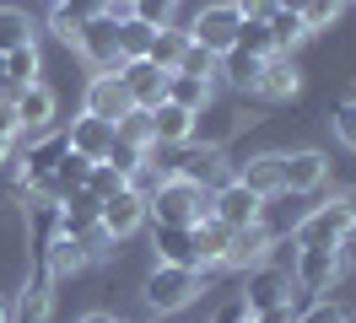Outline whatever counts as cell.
Here are the masks:
<instances>
[{
	"label": "cell",
	"instance_id": "34",
	"mask_svg": "<svg viewBox=\"0 0 356 323\" xmlns=\"http://www.w3.org/2000/svg\"><path fill=\"white\" fill-rule=\"evenodd\" d=\"M340 11H346V0H302V22H308V33L334 27V22H340Z\"/></svg>",
	"mask_w": 356,
	"mask_h": 323
},
{
	"label": "cell",
	"instance_id": "33",
	"mask_svg": "<svg viewBox=\"0 0 356 323\" xmlns=\"http://www.w3.org/2000/svg\"><path fill=\"white\" fill-rule=\"evenodd\" d=\"M81 189H92L97 199H113V194L124 189V172L113 167V162H92V172H87V183Z\"/></svg>",
	"mask_w": 356,
	"mask_h": 323
},
{
	"label": "cell",
	"instance_id": "3",
	"mask_svg": "<svg viewBox=\"0 0 356 323\" xmlns=\"http://www.w3.org/2000/svg\"><path fill=\"white\" fill-rule=\"evenodd\" d=\"M200 285H205V270H184V264H156L146 275V307L152 313H184L200 301Z\"/></svg>",
	"mask_w": 356,
	"mask_h": 323
},
{
	"label": "cell",
	"instance_id": "41",
	"mask_svg": "<svg viewBox=\"0 0 356 323\" xmlns=\"http://www.w3.org/2000/svg\"><path fill=\"white\" fill-rule=\"evenodd\" d=\"M54 6H65L76 22H92V17H108V6H113V0H54Z\"/></svg>",
	"mask_w": 356,
	"mask_h": 323
},
{
	"label": "cell",
	"instance_id": "49",
	"mask_svg": "<svg viewBox=\"0 0 356 323\" xmlns=\"http://www.w3.org/2000/svg\"><path fill=\"white\" fill-rule=\"evenodd\" d=\"M0 323H11V307H6V297H0Z\"/></svg>",
	"mask_w": 356,
	"mask_h": 323
},
{
	"label": "cell",
	"instance_id": "7",
	"mask_svg": "<svg viewBox=\"0 0 356 323\" xmlns=\"http://www.w3.org/2000/svg\"><path fill=\"white\" fill-rule=\"evenodd\" d=\"M238 27H243L238 6H232V0H216V6H205L200 17L189 22V38L200 43V49H211V54H227V49H238Z\"/></svg>",
	"mask_w": 356,
	"mask_h": 323
},
{
	"label": "cell",
	"instance_id": "25",
	"mask_svg": "<svg viewBox=\"0 0 356 323\" xmlns=\"http://www.w3.org/2000/svg\"><path fill=\"white\" fill-rule=\"evenodd\" d=\"M168 103L189 108V113H205L211 108V81H200V76H168Z\"/></svg>",
	"mask_w": 356,
	"mask_h": 323
},
{
	"label": "cell",
	"instance_id": "44",
	"mask_svg": "<svg viewBox=\"0 0 356 323\" xmlns=\"http://www.w3.org/2000/svg\"><path fill=\"white\" fill-rule=\"evenodd\" d=\"M254 323H297V307L281 301V307H265V313H254Z\"/></svg>",
	"mask_w": 356,
	"mask_h": 323
},
{
	"label": "cell",
	"instance_id": "39",
	"mask_svg": "<svg viewBox=\"0 0 356 323\" xmlns=\"http://www.w3.org/2000/svg\"><path fill=\"white\" fill-rule=\"evenodd\" d=\"M49 33H54L60 43H70V49H76V38H81V22L70 17L65 6H54V11H49Z\"/></svg>",
	"mask_w": 356,
	"mask_h": 323
},
{
	"label": "cell",
	"instance_id": "52",
	"mask_svg": "<svg viewBox=\"0 0 356 323\" xmlns=\"http://www.w3.org/2000/svg\"><path fill=\"white\" fill-rule=\"evenodd\" d=\"M119 6H130V0H119Z\"/></svg>",
	"mask_w": 356,
	"mask_h": 323
},
{
	"label": "cell",
	"instance_id": "13",
	"mask_svg": "<svg viewBox=\"0 0 356 323\" xmlns=\"http://www.w3.org/2000/svg\"><path fill=\"white\" fill-rule=\"evenodd\" d=\"M265 103H286V97H297L302 92V65L291 60V54H270L265 65H259V86H254Z\"/></svg>",
	"mask_w": 356,
	"mask_h": 323
},
{
	"label": "cell",
	"instance_id": "11",
	"mask_svg": "<svg viewBox=\"0 0 356 323\" xmlns=\"http://www.w3.org/2000/svg\"><path fill=\"white\" fill-rule=\"evenodd\" d=\"M130 86L119 81V76H92L87 92H81V113H92V119H108V124H119L124 113H130Z\"/></svg>",
	"mask_w": 356,
	"mask_h": 323
},
{
	"label": "cell",
	"instance_id": "38",
	"mask_svg": "<svg viewBox=\"0 0 356 323\" xmlns=\"http://www.w3.org/2000/svg\"><path fill=\"white\" fill-rule=\"evenodd\" d=\"M334 135H340V146L356 151V92H351L340 108H334Z\"/></svg>",
	"mask_w": 356,
	"mask_h": 323
},
{
	"label": "cell",
	"instance_id": "4",
	"mask_svg": "<svg viewBox=\"0 0 356 323\" xmlns=\"http://www.w3.org/2000/svg\"><path fill=\"white\" fill-rule=\"evenodd\" d=\"M291 248H297V242H291ZM286 270H291V285L313 301V297H324V291H334V280H340L346 264H340V248H297Z\"/></svg>",
	"mask_w": 356,
	"mask_h": 323
},
{
	"label": "cell",
	"instance_id": "22",
	"mask_svg": "<svg viewBox=\"0 0 356 323\" xmlns=\"http://www.w3.org/2000/svg\"><path fill=\"white\" fill-rule=\"evenodd\" d=\"M265 33H270V49H275V54H291V49H297L302 38H313L308 22L297 17V11H281V6H275V11L265 17Z\"/></svg>",
	"mask_w": 356,
	"mask_h": 323
},
{
	"label": "cell",
	"instance_id": "26",
	"mask_svg": "<svg viewBox=\"0 0 356 323\" xmlns=\"http://www.w3.org/2000/svg\"><path fill=\"white\" fill-rule=\"evenodd\" d=\"M168 178H173V167H168V162H162V156H156V146H146V156H140V167H135L130 178H124V183H130L135 194H146V199H152V194L162 189V183H168Z\"/></svg>",
	"mask_w": 356,
	"mask_h": 323
},
{
	"label": "cell",
	"instance_id": "8",
	"mask_svg": "<svg viewBox=\"0 0 356 323\" xmlns=\"http://www.w3.org/2000/svg\"><path fill=\"white\" fill-rule=\"evenodd\" d=\"M297 297V285H291V270L286 264H254L243 280V307L248 313H265V307H281V301Z\"/></svg>",
	"mask_w": 356,
	"mask_h": 323
},
{
	"label": "cell",
	"instance_id": "10",
	"mask_svg": "<svg viewBox=\"0 0 356 323\" xmlns=\"http://www.w3.org/2000/svg\"><path fill=\"white\" fill-rule=\"evenodd\" d=\"M330 178V156L324 151H286L281 156V194H313Z\"/></svg>",
	"mask_w": 356,
	"mask_h": 323
},
{
	"label": "cell",
	"instance_id": "45",
	"mask_svg": "<svg viewBox=\"0 0 356 323\" xmlns=\"http://www.w3.org/2000/svg\"><path fill=\"white\" fill-rule=\"evenodd\" d=\"M340 264H351V270H356V232L340 242Z\"/></svg>",
	"mask_w": 356,
	"mask_h": 323
},
{
	"label": "cell",
	"instance_id": "1",
	"mask_svg": "<svg viewBox=\"0 0 356 323\" xmlns=\"http://www.w3.org/2000/svg\"><path fill=\"white\" fill-rule=\"evenodd\" d=\"M351 232H356V194H330L324 205H313V210L297 221L291 242H297V248H340Z\"/></svg>",
	"mask_w": 356,
	"mask_h": 323
},
{
	"label": "cell",
	"instance_id": "43",
	"mask_svg": "<svg viewBox=\"0 0 356 323\" xmlns=\"http://www.w3.org/2000/svg\"><path fill=\"white\" fill-rule=\"evenodd\" d=\"M232 6H238V17H243V22H265L270 11H275V0H232Z\"/></svg>",
	"mask_w": 356,
	"mask_h": 323
},
{
	"label": "cell",
	"instance_id": "5",
	"mask_svg": "<svg viewBox=\"0 0 356 323\" xmlns=\"http://www.w3.org/2000/svg\"><path fill=\"white\" fill-rule=\"evenodd\" d=\"M76 54H81L97 76H119V70H124V54H119V17H92V22H81Z\"/></svg>",
	"mask_w": 356,
	"mask_h": 323
},
{
	"label": "cell",
	"instance_id": "18",
	"mask_svg": "<svg viewBox=\"0 0 356 323\" xmlns=\"http://www.w3.org/2000/svg\"><path fill=\"white\" fill-rule=\"evenodd\" d=\"M189 242H195V258H200V270H216V264H227V242H232V226H222L216 215H200V221L189 226Z\"/></svg>",
	"mask_w": 356,
	"mask_h": 323
},
{
	"label": "cell",
	"instance_id": "14",
	"mask_svg": "<svg viewBox=\"0 0 356 323\" xmlns=\"http://www.w3.org/2000/svg\"><path fill=\"white\" fill-rule=\"evenodd\" d=\"M178 151H184V156H178V162H168V167H173L178 178H189V183H200V189H216L222 178H232V172H227L222 146H200V151L178 146Z\"/></svg>",
	"mask_w": 356,
	"mask_h": 323
},
{
	"label": "cell",
	"instance_id": "36",
	"mask_svg": "<svg viewBox=\"0 0 356 323\" xmlns=\"http://www.w3.org/2000/svg\"><path fill=\"white\" fill-rule=\"evenodd\" d=\"M49 318V280L38 275V285L22 297V307H17V323H44Z\"/></svg>",
	"mask_w": 356,
	"mask_h": 323
},
{
	"label": "cell",
	"instance_id": "27",
	"mask_svg": "<svg viewBox=\"0 0 356 323\" xmlns=\"http://www.w3.org/2000/svg\"><path fill=\"white\" fill-rule=\"evenodd\" d=\"M38 43H22V49H11L6 54V92H17V86H33L38 81Z\"/></svg>",
	"mask_w": 356,
	"mask_h": 323
},
{
	"label": "cell",
	"instance_id": "6",
	"mask_svg": "<svg viewBox=\"0 0 356 323\" xmlns=\"http://www.w3.org/2000/svg\"><path fill=\"white\" fill-rule=\"evenodd\" d=\"M211 215H216L222 226H232V232H238V226L265 221V199H259V194H254L243 178L232 172V178H222V183L211 189Z\"/></svg>",
	"mask_w": 356,
	"mask_h": 323
},
{
	"label": "cell",
	"instance_id": "47",
	"mask_svg": "<svg viewBox=\"0 0 356 323\" xmlns=\"http://www.w3.org/2000/svg\"><path fill=\"white\" fill-rule=\"evenodd\" d=\"M81 323H119V318H113V313H87Z\"/></svg>",
	"mask_w": 356,
	"mask_h": 323
},
{
	"label": "cell",
	"instance_id": "37",
	"mask_svg": "<svg viewBox=\"0 0 356 323\" xmlns=\"http://www.w3.org/2000/svg\"><path fill=\"white\" fill-rule=\"evenodd\" d=\"M238 49H243V54H259V60H270L275 49H270L265 22H243V27H238Z\"/></svg>",
	"mask_w": 356,
	"mask_h": 323
},
{
	"label": "cell",
	"instance_id": "35",
	"mask_svg": "<svg viewBox=\"0 0 356 323\" xmlns=\"http://www.w3.org/2000/svg\"><path fill=\"white\" fill-rule=\"evenodd\" d=\"M297 323H351V313L340 307V301H330V297H313L302 313H297Z\"/></svg>",
	"mask_w": 356,
	"mask_h": 323
},
{
	"label": "cell",
	"instance_id": "24",
	"mask_svg": "<svg viewBox=\"0 0 356 323\" xmlns=\"http://www.w3.org/2000/svg\"><path fill=\"white\" fill-rule=\"evenodd\" d=\"M184 49H189V27H156V38H152V54L146 60L162 65V70H178V60H184Z\"/></svg>",
	"mask_w": 356,
	"mask_h": 323
},
{
	"label": "cell",
	"instance_id": "9",
	"mask_svg": "<svg viewBox=\"0 0 356 323\" xmlns=\"http://www.w3.org/2000/svg\"><path fill=\"white\" fill-rule=\"evenodd\" d=\"M152 221V210H146V194H135L130 183L113 194V199H103V210H97V226L113 237V242H124V237H135L140 226Z\"/></svg>",
	"mask_w": 356,
	"mask_h": 323
},
{
	"label": "cell",
	"instance_id": "19",
	"mask_svg": "<svg viewBox=\"0 0 356 323\" xmlns=\"http://www.w3.org/2000/svg\"><path fill=\"white\" fill-rule=\"evenodd\" d=\"M11 103H17V119H22V129H54V92H49L44 81H33V86H17L11 92Z\"/></svg>",
	"mask_w": 356,
	"mask_h": 323
},
{
	"label": "cell",
	"instance_id": "21",
	"mask_svg": "<svg viewBox=\"0 0 356 323\" xmlns=\"http://www.w3.org/2000/svg\"><path fill=\"white\" fill-rule=\"evenodd\" d=\"M281 156H286V151H259V156H248V162H243L238 178H243L259 199H275V194H281Z\"/></svg>",
	"mask_w": 356,
	"mask_h": 323
},
{
	"label": "cell",
	"instance_id": "50",
	"mask_svg": "<svg viewBox=\"0 0 356 323\" xmlns=\"http://www.w3.org/2000/svg\"><path fill=\"white\" fill-rule=\"evenodd\" d=\"M0 92H6V54H0Z\"/></svg>",
	"mask_w": 356,
	"mask_h": 323
},
{
	"label": "cell",
	"instance_id": "31",
	"mask_svg": "<svg viewBox=\"0 0 356 323\" xmlns=\"http://www.w3.org/2000/svg\"><path fill=\"white\" fill-rule=\"evenodd\" d=\"M113 135H119V140H130V146H152V108H130V113H124V119H119V124H113Z\"/></svg>",
	"mask_w": 356,
	"mask_h": 323
},
{
	"label": "cell",
	"instance_id": "17",
	"mask_svg": "<svg viewBox=\"0 0 356 323\" xmlns=\"http://www.w3.org/2000/svg\"><path fill=\"white\" fill-rule=\"evenodd\" d=\"M65 146L76 151V156H87V162H103V156L113 151V124H108V119H92V113H81V119H70Z\"/></svg>",
	"mask_w": 356,
	"mask_h": 323
},
{
	"label": "cell",
	"instance_id": "32",
	"mask_svg": "<svg viewBox=\"0 0 356 323\" xmlns=\"http://www.w3.org/2000/svg\"><path fill=\"white\" fill-rule=\"evenodd\" d=\"M130 17L146 22V27H173L178 0H130Z\"/></svg>",
	"mask_w": 356,
	"mask_h": 323
},
{
	"label": "cell",
	"instance_id": "51",
	"mask_svg": "<svg viewBox=\"0 0 356 323\" xmlns=\"http://www.w3.org/2000/svg\"><path fill=\"white\" fill-rule=\"evenodd\" d=\"M238 323H254V313H243V318H238Z\"/></svg>",
	"mask_w": 356,
	"mask_h": 323
},
{
	"label": "cell",
	"instance_id": "48",
	"mask_svg": "<svg viewBox=\"0 0 356 323\" xmlns=\"http://www.w3.org/2000/svg\"><path fill=\"white\" fill-rule=\"evenodd\" d=\"M275 6H281V11H297V17H302V0H275Z\"/></svg>",
	"mask_w": 356,
	"mask_h": 323
},
{
	"label": "cell",
	"instance_id": "40",
	"mask_svg": "<svg viewBox=\"0 0 356 323\" xmlns=\"http://www.w3.org/2000/svg\"><path fill=\"white\" fill-rule=\"evenodd\" d=\"M140 156H146V151H140V146H130V140H119V135H113V151H108V156H103V162H113V167H119V172H124V178H130V172L140 167Z\"/></svg>",
	"mask_w": 356,
	"mask_h": 323
},
{
	"label": "cell",
	"instance_id": "20",
	"mask_svg": "<svg viewBox=\"0 0 356 323\" xmlns=\"http://www.w3.org/2000/svg\"><path fill=\"white\" fill-rule=\"evenodd\" d=\"M152 248H156V264H184V270H200L195 242H189V226H162V221H152Z\"/></svg>",
	"mask_w": 356,
	"mask_h": 323
},
{
	"label": "cell",
	"instance_id": "28",
	"mask_svg": "<svg viewBox=\"0 0 356 323\" xmlns=\"http://www.w3.org/2000/svg\"><path fill=\"white\" fill-rule=\"evenodd\" d=\"M152 38H156V27H146V22H135V17H119V54L124 60H146Z\"/></svg>",
	"mask_w": 356,
	"mask_h": 323
},
{
	"label": "cell",
	"instance_id": "2",
	"mask_svg": "<svg viewBox=\"0 0 356 323\" xmlns=\"http://www.w3.org/2000/svg\"><path fill=\"white\" fill-rule=\"evenodd\" d=\"M146 210H152V221H162V226H195L200 215H211V189H200V183H189V178L173 172V178L146 199Z\"/></svg>",
	"mask_w": 356,
	"mask_h": 323
},
{
	"label": "cell",
	"instance_id": "23",
	"mask_svg": "<svg viewBox=\"0 0 356 323\" xmlns=\"http://www.w3.org/2000/svg\"><path fill=\"white\" fill-rule=\"evenodd\" d=\"M259 54H243V49H227L222 54V70H216V76H222L227 86H232V92H254V86H259Z\"/></svg>",
	"mask_w": 356,
	"mask_h": 323
},
{
	"label": "cell",
	"instance_id": "46",
	"mask_svg": "<svg viewBox=\"0 0 356 323\" xmlns=\"http://www.w3.org/2000/svg\"><path fill=\"white\" fill-rule=\"evenodd\" d=\"M11 151H17V135H0V167L11 162Z\"/></svg>",
	"mask_w": 356,
	"mask_h": 323
},
{
	"label": "cell",
	"instance_id": "15",
	"mask_svg": "<svg viewBox=\"0 0 356 323\" xmlns=\"http://www.w3.org/2000/svg\"><path fill=\"white\" fill-rule=\"evenodd\" d=\"M195 140V113L178 103H156L152 108V146L156 151H178Z\"/></svg>",
	"mask_w": 356,
	"mask_h": 323
},
{
	"label": "cell",
	"instance_id": "53",
	"mask_svg": "<svg viewBox=\"0 0 356 323\" xmlns=\"http://www.w3.org/2000/svg\"><path fill=\"white\" fill-rule=\"evenodd\" d=\"M346 6H351V0H346Z\"/></svg>",
	"mask_w": 356,
	"mask_h": 323
},
{
	"label": "cell",
	"instance_id": "16",
	"mask_svg": "<svg viewBox=\"0 0 356 323\" xmlns=\"http://www.w3.org/2000/svg\"><path fill=\"white\" fill-rule=\"evenodd\" d=\"M270 248H275V232H270L265 221H254V226H238L232 242H227V270H254V264H265Z\"/></svg>",
	"mask_w": 356,
	"mask_h": 323
},
{
	"label": "cell",
	"instance_id": "29",
	"mask_svg": "<svg viewBox=\"0 0 356 323\" xmlns=\"http://www.w3.org/2000/svg\"><path fill=\"white\" fill-rule=\"evenodd\" d=\"M22 43H33V22H27V11L0 6V54H11V49H22Z\"/></svg>",
	"mask_w": 356,
	"mask_h": 323
},
{
	"label": "cell",
	"instance_id": "42",
	"mask_svg": "<svg viewBox=\"0 0 356 323\" xmlns=\"http://www.w3.org/2000/svg\"><path fill=\"white\" fill-rule=\"evenodd\" d=\"M0 135H22V119H17V103H11V92H0Z\"/></svg>",
	"mask_w": 356,
	"mask_h": 323
},
{
	"label": "cell",
	"instance_id": "12",
	"mask_svg": "<svg viewBox=\"0 0 356 323\" xmlns=\"http://www.w3.org/2000/svg\"><path fill=\"white\" fill-rule=\"evenodd\" d=\"M168 76H173V70H162V65H152V60H124V70H119V81L130 86L135 108L168 103Z\"/></svg>",
	"mask_w": 356,
	"mask_h": 323
},
{
	"label": "cell",
	"instance_id": "30",
	"mask_svg": "<svg viewBox=\"0 0 356 323\" xmlns=\"http://www.w3.org/2000/svg\"><path fill=\"white\" fill-rule=\"evenodd\" d=\"M216 70H222V54H211V49H200V43L189 38V49H184V60H178L173 76H200V81H216Z\"/></svg>",
	"mask_w": 356,
	"mask_h": 323
}]
</instances>
